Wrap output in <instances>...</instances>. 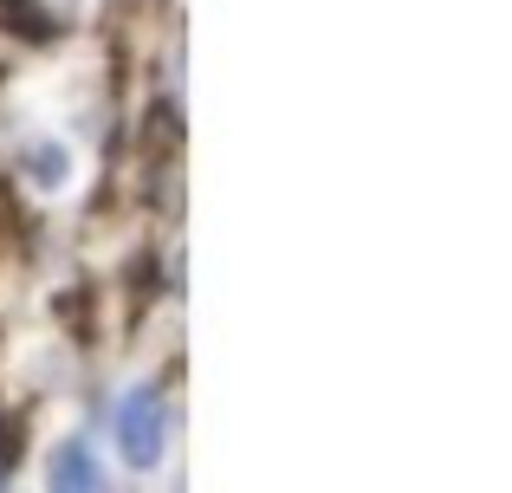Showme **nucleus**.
Listing matches in <instances>:
<instances>
[{
  "label": "nucleus",
  "mask_w": 512,
  "mask_h": 493,
  "mask_svg": "<svg viewBox=\"0 0 512 493\" xmlns=\"http://www.w3.org/2000/svg\"><path fill=\"white\" fill-rule=\"evenodd\" d=\"M46 481H52V493H111V481H104V468L91 461L85 442H59L52 448Z\"/></svg>",
  "instance_id": "obj_2"
},
{
  "label": "nucleus",
  "mask_w": 512,
  "mask_h": 493,
  "mask_svg": "<svg viewBox=\"0 0 512 493\" xmlns=\"http://www.w3.org/2000/svg\"><path fill=\"white\" fill-rule=\"evenodd\" d=\"M20 176L33 182L39 195L65 189V182H72V156H65V143H52V137H33V143L20 150Z\"/></svg>",
  "instance_id": "obj_3"
},
{
  "label": "nucleus",
  "mask_w": 512,
  "mask_h": 493,
  "mask_svg": "<svg viewBox=\"0 0 512 493\" xmlns=\"http://www.w3.org/2000/svg\"><path fill=\"white\" fill-rule=\"evenodd\" d=\"M117 442H124V455L137 461V468H156L169 448V409L156 403V390H137L124 396V416H117Z\"/></svg>",
  "instance_id": "obj_1"
}]
</instances>
